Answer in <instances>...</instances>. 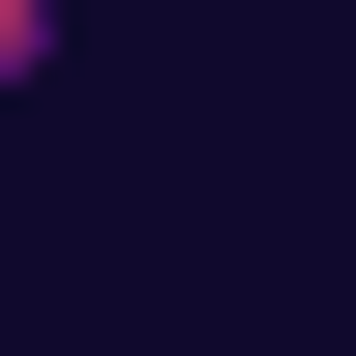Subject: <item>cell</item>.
Listing matches in <instances>:
<instances>
[{
	"label": "cell",
	"instance_id": "6da1fadb",
	"mask_svg": "<svg viewBox=\"0 0 356 356\" xmlns=\"http://www.w3.org/2000/svg\"><path fill=\"white\" fill-rule=\"evenodd\" d=\"M0 55H28V0H0Z\"/></svg>",
	"mask_w": 356,
	"mask_h": 356
}]
</instances>
